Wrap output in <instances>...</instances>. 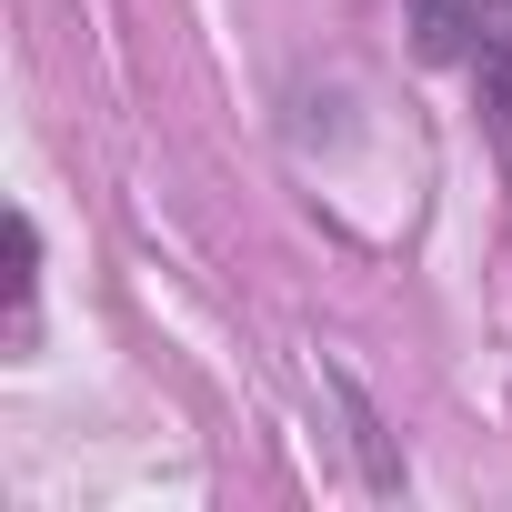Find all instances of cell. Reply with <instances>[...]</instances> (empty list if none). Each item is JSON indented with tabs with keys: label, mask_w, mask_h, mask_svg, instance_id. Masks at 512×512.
Here are the masks:
<instances>
[{
	"label": "cell",
	"mask_w": 512,
	"mask_h": 512,
	"mask_svg": "<svg viewBox=\"0 0 512 512\" xmlns=\"http://www.w3.org/2000/svg\"><path fill=\"white\" fill-rule=\"evenodd\" d=\"M472 31H482V91H492V111H502V141H512V0H502V11H482Z\"/></svg>",
	"instance_id": "1"
},
{
	"label": "cell",
	"mask_w": 512,
	"mask_h": 512,
	"mask_svg": "<svg viewBox=\"0 0 512 512\" xmlns=\"http://www.w3.org/2000/svg\"><path fill=\"white\" fill-rule=\"evenodd\" d=\"M422 21H432V41H462V0H422Z\"/></svg>",
	"instance_id": "2"
}]
</instances>
